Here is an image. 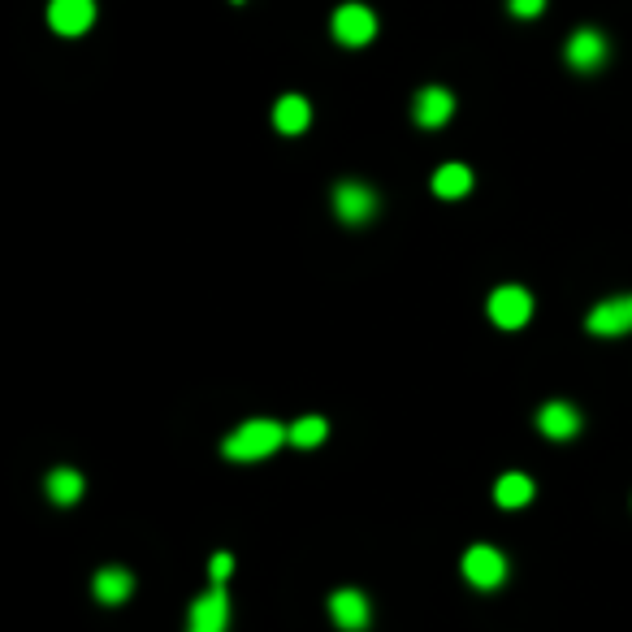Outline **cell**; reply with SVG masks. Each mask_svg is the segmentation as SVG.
I'll return each instance as SVG.
<instances>
[{
  "label": "cell",
  "instance_id": "cell-7",
  "mask_svg": "<svg viewBox=\"0 0 632 632\" xmlns=\"http://www.w3.org/2000/svg\"><path fill=\"white\" fill-rule=\"evenodd\" d=\"M632 329V295L620 299H607L589 312V334H602V338H615V334H628Z\"/></svg>",
  "mask_w": 632,
  "mask_h": 632
},
{
  "label": "cell",
  "instance_id": "cell-9",
  "mask_svg": "<svg viewBox=\"0 0 632 632\" xmlns=\"http://www.w3.org/2000/svg\"><path fill=\"white\" fill-rule=\"evenodd\" d=\"M563 57H568L572 70H598L607 61V39L598 31H576L568 39V48H563Z\"/></svg>",
  "mask_w": 632,
  "mask_h": 632
},
{
  "label": "cell",
  "instance_id": "cell-10",
  "mask_svg": "<svg viewBox=\"0 0 632 632\" xmlns=\"http://www.w3.org/2000/svg\"><path fill=\"white\" fill-rule=\"evenodd\" d=\"M451 113H455V96L446 87H425L416 96V122L420 126H442V122H451Z\"/></svg>",
  "mask_w": 632,
  "mask_h": 632
},
{
  "label": "cell",
  "instance_id": "cell-3",
  "mask_svg": "<svg viewBox=\"0 0 632 632\" xmlns=\"http://www.w3.org/2000/svg\"><path fill=\"white\" fill-rule=\"evenodd\" d=\"M377 31V18H373V9H364V5H342L334 13V39L338 44H347V48H360L368 44Z\"/></svg>",
  "mask_w": 632,
  "mask_h": 632
},
{
  "label": "cell",
  "instance_id": "cell-17",
  "mask_svg": "<svg viewBox=\"0 0 632 632\" xmlns=\"http://www.w3.org/2000/svg\"><path fill=\"white\" fill-rule=\"evenodd\" d=\"M472 187V174L464 165H442L438 174H433V191L442 195V200H459V195H468Z\"/></svg>",
  "mask_w": 632,
  "mask_h": 632
},
{
  "label": "cell",
  "instance_id": "cell-1",
  "mask_svg": "<svg viewBox=\"0 0 632 632\" xmlns=\"http://www.w3.org/2000/svg\"><path fill=\"white\" fill-rule=\"evenodd\" d=\"M282 442H291V429L273 425V420H247V425L239 433H230L226 442H221V451H226V459H265L273 455Z\"/></svg>",
  "mask_w": 632,
  "mask_h": 632
},
{
  "label": "cell",
  "instance_id": "cell-2",
  "mask_svg": "<svg viewBox=\"0 0 632 632\" xmlns=\"http://www.w3.org/2000/svg\"><path fill=\"white\" fill-rule=\"evenodd\" d=\"M529 316H533V295L520 291V286H498L490 295V321L498 329H520L529 325Z\"/></svg>",
  "mask_w": 632,
  "mask_h": 632
},
{
  "label": "cell",
  "instance_id": "cell-11",
  "mask_svg": "<svg viewBox=\"0 0 632 632\" xmlns=\"http://www.w3.org/2000/svg\"><path fill=\"white\" fill-rule=\"evenodd\" d=\"M329 611H334V624L347 628V632L368 628V602H364V594H355V589H342V594H334Z\"/></svg>",
  "mask_w": 632,
  "mask_h": 632
},
{
  "label": "cell",
  "instance_id": "cell-4",
  "mask_svg": "<svg viewBox=\"0 0 632 632\" xmlns=\"http://www.w3.org/2000/svg\"><path fill=\"white\" fill-rule=\"evenodd\" d=\"M464 576L477 589H494V585H503V576H507V559L498 555L494 546H472L464 555Z\"/></svg>",
  "mask_w": 632,
  "mask_h": 632
},
{
  "label": "cell",
  "instance_id": "cell-19",
  "mask_svg": "<svg viewBox=\"0 0 632 632\" xmlns=\"http://www.w3.org/2000/svg\"><path fill=\"white\" fill-rule=\"evenodd\" d=\"M208 572H213V585H226V576L234 572V559H230V555H213Z\"/></svg>",
  "mask_w": 632,
  "mask_h": 632
},
{
  "label": "cell",
  "instance_id": "cell-13",
  "mask_svg": "<svg viewBox=\"0 0 632 632\" xmlns=\"http://www.w3.org/2000/svg\"><path fill=\"white\" fill-rule=\"evenodd\" d=\"M312 122V109L304 96H282L278 104H273V126L282 130V135H299Z\"/></svg>",
  "mask_w": 632,
  "mask_h": 632
},
{
  "label": "cell",
  "instance_id": "cell-5",
  "mask_svg": "<svg viewBox=\"0 0 632 632\" xmlns=\"http://www.w3.org/2000/svg\"><path fill=\"white\" fill-rule=\"evenodd\" d=\"M334 208L347 226H364V221H373V213H377V195L368 191L364 182H342L334 191Z\"/></svg>",
  "mask_w": 632,
  "mask_h": 632
},
{
  "label": "cell",
  "instance_id": "cell-20",
  "mask_svg": "<svg viewBox=\"0 0 632 632\" xmlns=\"http://www.w3.org/2000/svg\"><path fill=\"white\" fill-rule=\"evenodd\" d=\"M546 0H511V13H520V18H533V13H542Z\"/></svg>",
  "mask_w": 632,
  "mask_h": 632
},
{
  "label": "cell",
  "instance_id": "cell-15",
  "mask_svg": "<svg viewBox=\"0 0 632 632\" xmlns=\"http://www.w3.org/2000/svg\"><path fill=\"white\" fill-rule=\"evenodd\" d=\"M494 498H498V507H524L533 498V481L524 472H507V477H498Z\"/></svg>",
  "mask_w": 632,
  "mask_h": 632
},
{
  "label": "cell",
  "instance_id": "cell-16",
  "mask_svg": "<svg viewBox=\"0 0 632 632\" xmlns=\"http://www.w3.org/2000/svg\"><path fill=\"white\" fill-rule=\"evenodd\" d=\"M48 498L52 503H61V507H70L83 498V477L70 468H57V472H48Z\"/></svg>",
  "mask_w": 632,
  "mask_h": 632
},
{
  "label": "cell",
  "instance_id": "cell-8",
  "mask_svg": "<svg viewBox=\"0 0 632 632\" xmlns=\"http://www.w3.org/2000/svg\"><path fill=\"white\" fill-rule=\"evenodd\" d=\"M230 620V602H226V589L213 585L208 594L191 607V632H226Z\"/></svg>",
  "mask_w": 632,
  "mask_h": 632
},
{
  "label": "cell",
  "instance_id": "cell-18",
  "mask_svg": "<svg viewBox=\"0 0 632 632\" xmlns=\"http://www.w3.org/2000/svg\"><path fill=\"white\" fill-rule=\"evenodd\" d=\"M291 442H295V446L325 442V420H321V416H308V420H299V425H291Z\"/></svg>",
  "mask_w": 632,
  "mask_h": 632
},
{
  "label": "cell",
  "instance_id": "cell-12",
  "mask_svg": "<svg viewBox=\"0 0 632 632\" xmlns=\"http://www.w3.org/2000/svg\"><path fill=\"white\" fill-rule=\"evenodd\" d=\"M537 425H542L546 438H576V429H581V412L568 403H546L542 416H537Z\"/></svg>",
  "mask_w": 632,
  "mask_h": 632
},
{
  "label": "cell",
  "instance_id": "cell-6",
  "mask_svg": "<svg viewBox=\"0 0 632 632\" xmlns=\"http://www.w3.org/2000/svg\"><path fill=\"white\" fill-rule=\"evenodd\" d=\"M48 22L57 35H83L96 22V0H52Z\"/></svg>",
  "mask_w": 632,
  "mask_h": 632
},
{
  "label": "cell",
  "instance_id": "cell-14",
  "mask_svg": "<svg viewBox=\"0 0 632 632\" xmlns=\"http://www.w3.org/2000/svg\"><path fill=\"white\" fill-rule=\"evenodd\" d=\"M130 589H135V576H130L126 568H104V572L96 576V598L104 602V607H117V602H126Z\"/></svg>",
  "mask_w": 632,
  "mask_h": 632
}]
</instances>
